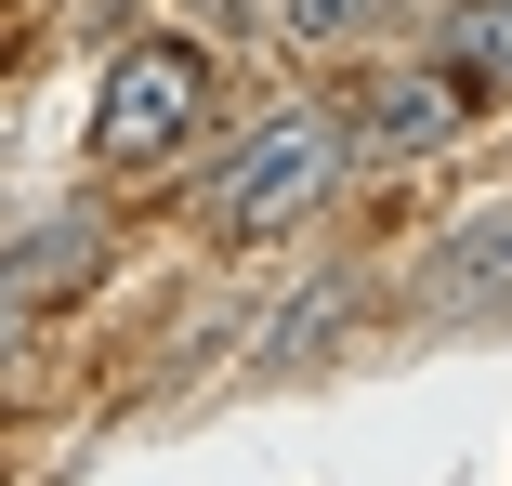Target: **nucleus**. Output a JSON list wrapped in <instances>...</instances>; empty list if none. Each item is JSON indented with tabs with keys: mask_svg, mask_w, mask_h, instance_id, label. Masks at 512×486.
<instances>
[{
	"mask_svg": "<svg viewBox=\"0 0 512 486\" xmlns=\"http://www.w3.org/2000/svg\"><path fill=\"white\" fill-rule=\"evenodd\" d=\"M197 119H211V40L197 27H145L92 79V171H158Z\"/></svg>",
	"mask_w": 512,
	"mask_h": 486,
	"instance_id": "1",
	"label": "nucleus"
},
{
	"mask_svg": "<svg viewBox=\"0 0 512 486\" xmlns=\"http://www.w3.org/2000/svg\"><path fill=\"white\" fill-rule=\"evenodd\" d=\"M342 171H355V158H342V119H329V106H276V119H250V132L224 145L211 224H224V237H289Z\"/></svg>",
	"mask_w": 512,
	"mask_h": 486,
	"instance_id": "2",
	"label": "nucleus"
},
{
	"mask_svg": "<svg viewBox=\"0 0 512 486\" xmlns=\"http://www.w3.org/2000/svg\"><path fill=\"white\" fill-rule=\"evenodd\" d=\"M447 132H460V106H447L434 66H421V79H368L355 119H342V158H434Z\"/></svg>",
	"mask_w": 512,
	"mask_h": 486,
	"instance_id": "3",
	"label": "nucleus"
},
{
	"mask_svg": "<svg viewBox=\"0 0 512 486\" xmlns=\"http://www.w3.org/2000/svg\"><path fill=\"white\" fill-rule=\"evenodd\" d=\"M434 79H447V106H512V0H460L447 40H434Z\"/></svg>",
	"mask_w": 512,
	"mask_h": 486,
	"instance_id": "4",
	"label": "nucleus"
},
{
	"mask_svg": "<svg viewBox=\"0 0 512 486\" xmlns=\"http://www.w3.org/2000/svg\"><path fill=\"white\" fill-rule=\"evenodd\" d=\"M421 289H434V303L447 316H473V303H512V198H486L434 263H421Z\"/></svg>",
	"mask_w": 512,
	"mask_h": 486,
	"instance_id": "5",
	"label": "nucleus"
},
{
	"mask_svg": "<svg viewBox=\"0 0 512 486\" xmlns=\"http://www.w3.org/2000/svg\"><path fill=\"white\" fill-rule=\"evenodd\" d=\"M263 14H276V40H355L381 0H263Z\"/></svg>",
	"mask_w": 512,
	"mask_h": 486,
	"instance_id": "6",
	"label": "nucleus"
},
{
	"mask_svg": "<svg viewBox=\"0 0 512 486\" xmlns=\"http://www.w3.org/2000/svg\"><path fill=\"white\" fill-rule=\"evenodd\" d=\"M0 329H14V289H0Z\"/></svg>",
	"mask_w": 512,
	"mask_h": 486,
	"instance_id": "7",
	"label": "nucleus"
}]
</instances>
